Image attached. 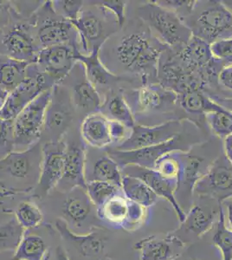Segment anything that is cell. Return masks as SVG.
I'll use <instances>...</instances> for the list:
<instances>
[{
  "instance_id": "obj_7",
  "label": "cell",
  "mask_w": 232,
  "mask_h": 260,
  "mask_svg": "<svg viewBox=\"0 0 232 260\" xmlns=\"http://www.w3.org/2000/svg\"><path fill=\"white\" fill-rule=\"evenodd\" d=\"M28 23L40 50L65 44L79 47V35L77 30L70 21L54 11L51 1L44 2L36 10Z\"/></svg>"
},
{
  "instance_id": "obj_41",
  "label": "cell",
  "mask_w": 232,
  "mask_h": 260,
  "mask_svg": "<svg viewBox=\"0 0 232 260\" xmlns=\"http://www.w3.org/2000/svg\"><path fill=\"white\" fill-rule=\"evenodd\" d=\"M211 51L215 59L225 63L232 61V37L226 39H218L211 45Z\"/></svg>"
},
{
  "instance_id": "obj_38",
  "label": "cell",
  "mask_w": 232,
  "mask_h": 260,
  "mask_svg": "<svg viewBox=\"0 0 232 260\" xmlns=\"http://www.w3.org/2000/svg\"><path fill=\"white\" fill-rule=\"evenodd\" d=\"M51 3L54 11L70 22L78 18L84 6V2L81 0H56Z\"/></svg>"
},
{
  "instance_id": "obj_53",
  "label": "cell",
  "mask_w": 232,
  "mask_h": 260,
  "mask_svg": "<svg viewBox=\"0 0 232 260\" xmlns=\"http://www.w3.org/2000/svg\"><path fill=\"white\" fill-rule=\"evenodd\" d=\"M232 62V61H231V62Z\"/></svg>"
},
{
  "instance_id": "obj_42",
  "label": "cell",
  "mask_w": 232,
  "mask_h": 260,
  "mask_svg": "<svg viewBox=\"0 0 232 260\" xmlns=\"http://www.w3.org/2000/svg\"><path fill=\"white\" fill-rule=\"evenodd\" d=\"M18 19H21L20 15L10 2L0 0V30Z\"/></svg>"
},
{
  "instance_id": "obj_45",
  "label": "cell",
  "mask_w": 232,
  "mask_h": 260,
  "mask_svg": "<svg viewBox=\"0 0 232 260\" xmlns=\"http://www.w3.org/2000/svg\"><path fill=\"white\" fill-rule=\"evenodd\" d=\"M223 151L227 160H229L232 165V135L223 140Z\"/></svg>"
},
{
  "instance_id": "obj_1",
  "label": "cell",
  "mask_w": 232,
  "mask_h": 260,
  "mask_svg": "<svg viewBox=\"0 0 232 260\" xmlns=\"http://www.w3.org/2000/svg\"><path fill=\"white\" fill-rule=\"evenodd\" d=\"M168 49L141 20V25L121 36L112 49V56L119 70L138 76L146 85L150 78H157L159 57Z\"/></svg>"
},
{
  "instance_id": "obj_14",
  "label": "cell",
  "mask_w": 232,
  "mask_h": 260,
  "mask_svg": "<svg viewBox=\"0 0 232 260\" xmlns=\"http://www.w3.org/2000/svg\"><path fill=\"white\" fill-rule=\"evenodd\" d=\"M134 115L172 112L179 104V96L159 83H149L141 86L137 90L129 92L125 98Z\"/></svg>"
},
{
  "instance_id": "obj_11",
  "label": "cell",
  "mask_w": 232,
  "mask_h": 260,
  "mask_svg": "<svg viewBox=\"0 0 232 260\" xmlns=\"http://www.w3.org/2000/svg\"><path fill=\"white\" fill-rule=\"evenodd\" d=\"M55 85L53 81L42 73L35 62L30 63L25 80L6 98L4 106L0 110V118L6 121H14L27 105Z\"/></svg>"
},
{
  "instance_id": "obj_9",
  "label": "cell",
  "mask_w": 232,
  "mask_h": 260,
  "mask_svg": "<svg viewBox=\"0 0 232 260\" xmlns=\"http://www.w3.org/2000/svg\"><path fill=\"white\" fill-rule=\"evenodd\" d=\"M50 98L51 89H49L27 105L14 119V151L26 150L40 142Z\"/></svg>"
},
{
  "instance_id": "obj_28",
  "label": "cell",
  "mask_w": 232,
  "mask_h": 260,
  "mask_svg": "<svg viewBox=\"0 0 232 260\" xmlns=\"http://www.w3.org/2000/svg\"><path fill=\"white\" fill-rule=\"evenodd\" d=\"M100 50H94L91 53L87 55L78 52L77 55V62H82L83 64L87 78L96 89L98 87L113 85L121 80V77L109 71L100 59Z\"/></svg>"
},
{
  "instance_id": "obj_24",
  "label": "cell",
  "mask_w": 232,
  "mask_h": 260,
  "mask_svg": "<svg viewBox=\"0 0 232 260\" xmlns=\"http://www.w3.org/2000/svg\"><path fill=\"white\" fill-rule=\"evenodd\" d=\"M86 150L85 178L87 183L91 181L108 182L121 187L122 173L117 163L109 156L106 149Z\"/></svg>"
},
{
  "instance_id": "obj_51",
  "label": "cell",
  "mask_w": 232,
  "mask_h": 260,
  "mask_svg": "<svg viewBox=\"0 0 232 260\" xmlns=\"http://www.w3.org/2000/svg\"><path fill=\"white\" fill-rule=\"evenodd\" d=\"M175 260H179V257H178V258H176V259Z\"/></svg>"
},
{
  "instance_id": "obj_27",
  "label": "cell",
  "mask_w": 232,
  "mask_h": 260,
  "mask_svg": "<svg viewBox=\"0 0 232 260\" xmlns=\"http://www.w3.org/2000/svg\"><path fill=\"white\" fill-rule=\"evenodd\" d=\"M81 136L84 142L94 148H107L112 144L109 119L100 112L86 116L81 124Z\"/></svg>"
},
{
  "instance_id": "obj_15",
  "label": "cell",
  "mask_w": 232,
  "mask_h": 260,
  "mask_svg": "<svg viewBox=\"0 0 232 260\" xmlns=\"http://www.w3.org/2000/svg\"><path fill=\"white\" fill-rule=\"evenodd\" d=\"M66 197L62 205V220L72 232L88 234L94 229V221L96 207L88 196L87 189L76 187L65 192Z\"/></svg>"
},
{
  "instance_id": "obj_3",
  "label": "cell",
  "mask_w": 232,
  "mask_h": 260,
  "mask_svg": "<svg viewBox=\"0 0 232 260\" xmlns=\"http://www.w3.org/2000/svg\"><path fill=\"white\" fill-rule=\"evenodd\" d=\"M41 142L0 158V191L10 196L33 192L39 184L43 160Z\"/></svg>"
},
{
  "instance_id": "obj_49",
  "label": "cell",
  "mask_w": 232,
  "mask_h": 260,
  "mask_svg": "<svg viewBox=\"0 0 232 260\" xmlns=\"http://www.w3.org/2000/svg\"><path fill=\"white\" fill-rule=\"evenodd\" d=\"M6 197H11V196L8 193H6V192L0 191V198H6Z\"/></svg>"
},
{
  "instance_id": "obj_26",
  "label": "cell",
  "mask_w": 232,
  "mask_h": 260,
  "mask_svg": "<svg viewBox=\"0 0 232 260\" xmlns=\"http://www.w3.org/2000/svg\"><path fill=\"white\" fill-rule=\"evenodd\" d=\"M177 247L183 248L184 246L168 234L164 239L147 237L135 245V249L140 252L141 260H175L179 257Z\"/></svg>"
},
{
  "instance_id": "obj_43",
  "label": "cell",
  "mask_w": 232,
  "mask_h": 260,
  "mask_svg": "<svg viewBox=\"0 0 232 260\" xmlns=\"http://www.w3.org/2000/svg\"><path fill=\"white\" fill-rule=\"evenodd\" d=\"M109 134L111 136L112 143L116 142L117 145H119L120 143L127 139V137L130 136L131 129L121 122L109 120Z\"/></svg>"
},
{
  "instance_id": "obj_17",
  "label": "cell",
  "mask_w": 232,
  "mask_h": 260,
  "mask_svg": "<svg viewBox=\"0 0 232 260\" xmlns=\"http://www.w3.org/2000/svg\"><path fill=\"white\" fill-rule=\"evenodd\" d=\"M197 197L214 199L220 203L232 197V165L223 154L218 155L194 187Z\"/></svg>"
},
{
  "instance_id": "obj_44",
  "label": "cell",
  "mask_w": 232,
  "mask_h": 260,
  "mask_svg": "<svg viewBox=\"0 0 232 260\" xmlns=\"http://www.w3.org/2000/svg\"><path fill=\"white\" fill-rule=\"evenodd\" d=\"M217 81L223 89L232 92V62L223 65L218 73Z\"/></svg>"
},
{
  "instance_id": "obj_18",
  "label": "cell",
  "mask_w": 232,
  "mask_h": 260,
  "mask_svg": "<svg viewBox=\"0 0 232 260\" xmlns=\"http://www.w3.org/2000/svg\"><path fill=\"white\" fill-rule=\"evenodd\" d=\"M75 110L70 94L58 84L51 89V98L45 114L43 134L50 136L48 142L61 141L71 127L74 120ZM43 136V135H42Z\"/></svg>"
},
{
  "instance_id": "obj_13",
  "label": "cell",
  "mask_w": 232,
  "mask_h": 260,
  "mask_svg": "<svg viewBox=\"0 0 232 260\" xmlns=\"http://www.w3.org/2000/svg\"><path fill=\"white\" fill-rule=\"evenodd\" d=\"M39 51L28 21L18 19L0 30V55L34 63Z\"/></svg>"
},
{
  "instance_id": "obj_22",
  "label": "cell",
  "mask_w": 232,
  "mask_h": 260,
  "mask_svg": "<svg viewBox=\"0 0 232 260\" xmlns=\"http://www.w3.org/2000/svg\"><path fill=\"white\" fill-rule=\"evenodd\" d=\"M71 78V100L74 108L88 115L99 112L103 100L100 93L86 76L82 62H77L69 75Z\"/></svg>"
},
{
  "instance_id": "obj_20",
  "label": "cell",
  "mask_w": 232,
  "mask_h": 260,
  "mask_svg": "<svg viewBox=\"0 0 232 260\" xmlns=\"http://www.w3.org/2000/svg\"><path fill=\"white\" fill-rule=\"evenodd\" d=\"M64 140L57 142H46L43 144V160L39 184L33 191V197L43 200L51 190L56 188L62 179L64 152Z\"/></svg>"
},
{
  "instance_id": "obj_10",
  "label": "cell",
  "mask_w": 232,
  "mask_h": 260,
  "mask_svg": "<svg viewBox=\"0 0 232 260\" xmlns=\"http://www.w3.org/2000/svg\"><path fill=\"white\" fill-rule=\"evenodd\" d=\"M200 202L193 203L185 214V219L178 229L168 234L177 242L185 246L200 240L218 222L223 205L214 199L198 197Z\"/></svg>"
},
{
  "instance_id": "obj_23",
  "label": "cell",
  "mask_w": 232,
  "mask_h": 260,
  "mask_svg": "<svg viewBox=\"0 0 232 260\" xmlns=\"http://www.w3.org/2000/svg\"><path fill=\"white\" fill-rule=\"evenodd\" d=\"M122 175L138 178L155 192L159 197L165 199L170 203L179 218L180 223L185 219V213L179 207L175 199L177 182L163 177L155 169H146L139 166H126L121 169Z\"/></svg>"
},
{
  "instance_id": "obj_40",
  "label": "cell",
  "mask_w": 232,
  "mask_h": 260,
  "mask_svg": "<svg viewBox=\"0 0 232 260\" xmlns=\"http://www.w3.org/2000/svg\"><path fill=\"white\" fill-rule=\"evenodd\" d=\"M89 3L94 6H101L115 16L120 28L123 27L126 20V2L121 0H100L90 1Z\"/></svg>"
},
{
  "instance_id": "obj_34",
  "label": "cell",
  "mask_w": 232,
  "mask_h": 260,
  "mask_svg": "<svg viewBox=\"0 0 232 260\" xmlns=\"http://www.w3.org/2000/svg\"><path fill=\"white\" fill-rule=\"evenodd\" d=\"M212 241L221 251L222 260H232V231L226 225V216L223 207L221 208Z\"/></svg>"
},
{
  "instance_id": "obj_31",
  "label": "cell",
  "mask_w": 232,
  "mask_h": 260,
  "mask_svg": "<svg viewBox=\"0 0 232 260\" xmlns=\"http://www.w3.org/2000/svg\"><path fill=\"white\" fill-rule=\"evenodd\" d=\"M121 189L126 198L146 209L155 204L159 199L147 184L132 176L123 175Z\"/></svg>"
},
{
  "instance_id": "obj_25",
  "label": "cell",
  "mask_w": 232,
  "mask_h": 260,
  "mask_svg": "<svg viewBox=\"0 0 232 260\" xmlns=\"http://www.w3.org/2000/svg\"><path fill=\"white\" fill-rule=\"evenodd\" d=\"M55 225L62 239L82 257H98L103 254L106 238L96 231L97 228L88 234H78L72 232L62 219H57Z\"/></svg>"
},
{
  "instance_id": "obj_19",
  "label": "cell",
  "mask_w": 232,
  "mask_h": 260,
  "mask_svg": "<svg viewBox=\"0 0 232 260\" xmlns=\"http://www.w3.org/2000/svg\"><path fill=\"white\" fill-rule=\"evenodd\" d=\"M78 52L79 47L70 44L44 48L39 51L35 63L42 73L56 85L62 83L73 70Z\"/></svg>"
},
{
  "instance_id": "obj_8",
  "label": "cell",
  "mask_w": 232,
  "mask_h": 260,
  "mask_svg": "<svg viewBox=\"0 0 232 260\" xmlns=\"http://www.w3.org/2000/svg\"><path fill=\"white\" fill-rule=\"evenodd\" d=\"M92 6L95 10L82 9L78 18L71 22L79 35L80 45L88 54L94 50H101L117 29H121L111 12L101 6Z\"/></svg>"
},
{
  "instance_id": "obj_29",
  "label": "cell",
  "mask_w": 232,
  "mask_h": 260,
  "mask_svg": "<svg viewBox=\"0 0 232 260\" xmlns=\"http://www.w3.org/2000/svg\"><path fill=\"white\" fill-rule=\"evenodd\" d=\"M30 63L0 55V86L8 94L17 89L27 77Z\"/></svg>"
},
{
  "instance_id": "obj_50",
  "label": "cell",
  "mask_w": 232,
  "mask_h": 260,
  "mask_svg": "<svg viewBox=\"0 0 232 260\" xmlns=\"http://www.w3.org/2000/svg\"><path fill=\"white\" fill-rule=\"evenodd\" d=\"M229 111H230V112L232 113V108H231V109H229Z\"/></svg>"
},
{
  "instance_id": "obj_6",
  "label": "cell",
  "mask_w": 232,
  "mask_h": 260,
  "mask_svg": "<svg viewBox=\"0 0 232 260\" xmlns=\"http://www.w3.org/2000/svg\"><path fill=\"white\" fill-rule=\"evenodd\" d=\"M137 15L153 35L172 50L182 49L192 37L191 30L176 13L155 1L140 5Z\"/></svg>"
},
{
  "instance_id": "obj_35",
  "label": "cell",
  "mask_w": 232,
  "mask_h": 260,
  "mask_svg": "<svg viewBox=\"0 0 232 260\" xmlns=\"http://www.w3.org/2000/svg\"><path fill=\"white\" fill-rule=\"evenodd\" d=\"M205 121L209 129L218 139L224 140L232 135V113L229 110L206 113Z\"/></svg>"
},
{
  "instance_id": "obj_39",
  "label": "cell",
  "mask_w": 232,
  "mask_h": 260,
  "mask_svg": "<svg viewBox=\"0 0 232 260\" xmlns=\"http://www.w3.org/2000/svg\"><path fill=\"white\" fill-rule=\"evenodd\" d=\"M14 151L13 121L0 118V158Z\"/></svg>"
},
{
  "instance_id": "obj_37",
  "label": "cell",
  "mask_w": 232,
  "mask_h": 260,
  "mask_svg": "<svg viewBox=\"0 0 232 260\" xmlns=\"http://www.w3.org/2000/svg\"><path fill=\"white\" fill-rule=\"evenodd\" d=\"M121 187L103 181H91L87 183V192L95 207H100L107 200L121 192Z\"/></svg>"
},
{
  "instance_id": "obj_5",
  "label": "cell",
  "mask_w": 232,
  "mask_h": 260,
  "mask_svg": "<svg viewBox=\"0 0 232 260\" xmlns=\"http://www.w3.org/2000/svg\"><path fill=\"white\" fill-rule=\"evenodd\" d=\"M192 36L212 44L232 37V11L220 1H196L182 19Z\"/></svg>"
},
{
  "instance_id": "obj_2",
  "label": "cell",
  "mask_w": 232,
  "mask_h": 260,
  "mask_svg": "<svg viewBox=\"0 0 232 260\" xmlns=\"http://www.w3.org/2000/svg\"><path fill=\"white\" fill-rule=\"evenodd\" d=\"M220 142L218 138L209 140L193 146L186 152H175L179 169L175 199L185 214L193 205L194 187L197 181L223 152V143Z\"/></svg>"
},
{
  "instance_id": "obj_33",
  "label": "cell",
  "mask_w": 232,
  "mask_h": 260,
  "mask_svg": "<svg viewBox=\"0 0 232 260\" xmlns=\"http://www.w3.org/2000/svg\"><path fill=\"white\" fill-rule=\"evenodd\" d=\"M24 229L16 217L0 225V252L17 250L24 235Z\"/></svg>"
},
{
  "instance_id": "obj_12",
  "label": "cell",
  "mask_w": 232,
  "mask_h": 260,
  "mask_svg": "<svg viewBox=\"0 0 232 260\" xmlns=\"http://www.w3.org/2000/svg\"><path fill=\"white\" fill-rule=\"evenodd\" d=\"M145 210L146 208L126 198L121 190L96 207V215L104 224L131 232L142 224Z\"/></svg>"
},
{
  "instance_id": "obj_52",
  "label": "cell",
  "mask_w": 232,
  "mask_h": 260,
  "mask_svg": "<svg viewBox=\"0 0 232 260\" xmlns=\"http://www.w3.org/2000/svg\"><path fill=\"white\" fill-rule=\"evenodd\" d=\"M191 260H197V259H191Z\"/></svg>"
},
{
  "instance_id": "obj_48",
  "label": "cell",
  "mask_w": 232,
  "mask_h": 260,
  "mask_svg": "<svg viewBox=\"0 0 232 260\" xmlns=\"http://www.w3.org/2000/svg\"><path fill=\"white\" fill-rule=\"evenodd\" d=\"M8 93L6 91V90H4L2 89V87L0 86V110L2 109V107L4 106V104H5V102H6V98L8 96Z\"/></svg>"
},
{
  "instance_id": "obj_30",
  "label": "cell",
  "mask_w": 232,
  "mask_h": 260,
  "mask_svg": "<svg viewBox=\"0 0 232 260\" xmlns=\"http://www.w3.org/2000/svg\"><path fill=\"white\" fill-rule=\"evenodd\" d=\"M99 112L102 113L107 119L119 121L130 129L136 126L135 115L121 93H110L106 100L103 101Z\"/></svg>"
},
{
  "instance_id": "obj_32",
  "label": "cell",
  "mask_w": 232,
  "mask_h": 260,
  "mask_svg": "<svg viewBox=\"0 0 232 260\" xmlns=\"http://www.w3.org/2000/svg\"><path fill=\"white\" fill-rule=\"evenodd\" d=\"M46 253L47 245L43 238L24 234L11 260H44Z\"/></svg>"
},
{
  "instance_id": "obj_21",
  "label": "cell",
  "mask_w": 232,
  "mask_h": 260,
  "mask_svg": "<svg viewBox=\"0 0 232 260\" xmlns=\"http://www.w3.org/2000/svg\"><path fill=\"white\" fill-rule=\"evenodd\" d=\"M63 139V138H62ZM64 140V139H63ZM64 164L62 179L56 186L59 192H68L76 187L87 189L85 178L86 148L81 140L65 141Z\"/></svg>"
},
{
  "instance_id": "obj_46",
  "label": "cell",
  "mask_w": 232,
  "mask_h": 260,
  "mask_svg": "<svg viewBox=\"0 0 232 260\" xmlns=\"http://www.w3.org/2000/svg\"><path fill=\"white\" fill-rule=\"evenodd\" d=\"M223 203H225L226 205L227 219L229 223V229L232 231V197L227 199L223 201Z\"/></svg>"
},
{
  "instance_id": "obj_16",
  "label": "cell",
  "mask_w": 232,
  "mask_h": 260,
  "mask_svg": "<svg viewBox=\"0 0 232 260\" xmlns=\"http://www.w3.org/2000/svg\"><path fill=\"white\" fill-rule=\"evenodd\" d=\"M185 120H171L159 124H138L131 129L127 139L119 145L109 147L115 150L132 151L159 145L178 136L185 126Z\"/></svg>"
},
{
  "instance_id": "obj_4",
  "label": "cell",
  "mask_w": 232,
  "mask_h": 260,
  "mask_svg": "<svg viewBox=\"0 0 232 260\" xmlns=\"http://www.w3.org/2000/svg\"><path fill=\"white\" fill-rule=\"evenodd\" d=\"M200 143V128L192 121H185L182 131L174 138L159 145L132 151H118L107 148L109 156L117 163L120 169L135 165L154 169L157 161L174 152H186Z\"/></svg>"
},
{
  "instance_id": "obj_47",
  "label": "cell",
  "mask_w": 232,
  "mask_h": 260,
  "mask_svg": "<svg viewBox=\"0 0 232 260\" xmlns=\"http://www.w3.org/2000/svg\"><path fill=\"white\" fill-rule=\"evenodd\" d=\"M56 257L57 260H71L66 251L61 246H57L56 249Z\"/></svg>"
},
{
  "instance_id": "obj_36",
  "label": "cell",
  "mask_w": 232,
  "mask_h": 260,
  "mask_svg": "<svg viewBox=\"0 0 232 260\" xmlns=\"http://www.w3.org/2000/svg\"><path fill=\"white\" fill-rule=\"evenodd\" d=\"M15 217L24 230L38 228L44 219L41 209L35 203L29 201L22 202L18 206Z\"/></svg>"
}]
</instances>
